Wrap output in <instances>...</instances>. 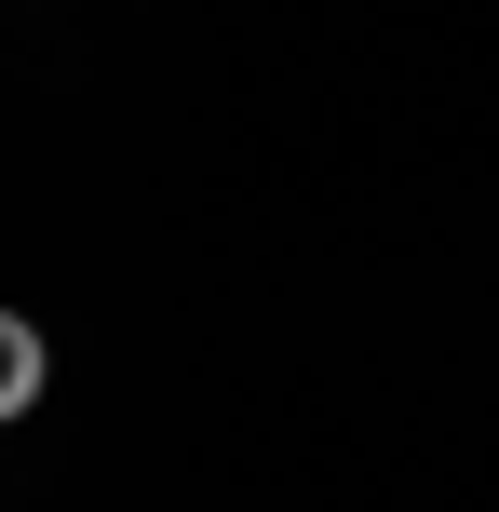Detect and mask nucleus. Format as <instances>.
<instances>
[{
  "label": "nucleus",
  "mask_w": 499,
  "mask_h": 512,
  "mask_svg": "<svg viewBox=\"0 0 499 512\" xmlns=\"http://www.w3.org/2000/svg\"><path fill=\"white\" fill-rule=\"evenodd\" d=\"M41 378H54L41 324H27V310H0V418H27V405H41Z\"/></svg>",
  "instance_id": "obj_1"
}]
</instances>
